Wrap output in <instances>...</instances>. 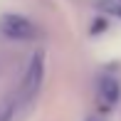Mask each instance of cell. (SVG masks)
Returning a JSON list of instances; mask_svg holds the SVG:
<instances>
[{
  "mask_svg": "<svg viewBox=\"0 0 121 121\" xmlns=\"http://www.w3.org/2000/svg\"><path fill=\"white\" fill-rule=\"evenodd\" d=\"M119 94H121V89H119L116 79L104 77V79L99 82V104H101L104 109H111L114 104L119 101Z\"/></svg>",
  "mask_w": 121,
  "mask_h": 121,
  "instance_id": "cell-3",
  "label": "cell"
},
{
  "mask_svg": "<svg viewBox=\"0 0 121 121\" xmlns=\"http://www.w3.org/2000/svg\"><path fill=\"white\" fill-rule=\"evenodd\" d=\"M0 32L10 40H35L37 27L22 15H3L0 17Z\"/></svg>",
  "mask_w": 121,
  "mask_h": 121,
  "instance_id": "cell-1",
  "label": "cell"
},
{
  "mask_svg": "<svg viewBox=\"0 0 121 121\" xmlns=\"http://www.w3.org/2000/svg\"><path fill=\"white\" fill-rule=\"evenodd\" d=\"M42 79H45V59H42V54H35V57L30 59V64H27L25 74H22V86H20L22 96L32 99L37 91H40Z\"/></svg>",
  "mask_w": 121,
  "mask_h": 121,
  "instance_id": "cell-2",
  "label": "cell"
},
{
  "mask_svg": "<svg viewBox=\"0 0 121 121\" xmlns=\"http://www.w3.org/2000/svg\"><path fill=\"white\" fill-rule=\"evenodd\" d=\"M13 111H15V104L13 101H5L0 106V121H10L13 119Z\"/></svg>",
  "mask_w": 121,
  "mask_h": 121,
  "instance_id": "cell-4",
  "label": "cell"
}]
</instances>
